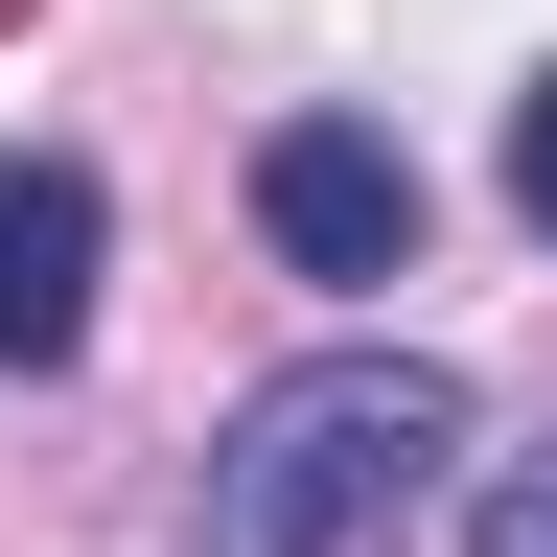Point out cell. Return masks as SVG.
<instances>
[{"instance_id": "3957f363", "label": "cell", "mask_w": 557, "mask_h": 557, "mask_svg": "<svg viewBox=\"0 0 557 557\" xmlns=\"http://www.w3.org/2000/svg\"><path fill=\"white\" fill-rule=\"evenodd\" d=\"M94 278H116V186L70 139H0V372H70L94 348Z\"/></svg>"}, {"instance_id": "6da1fadb", "label": "cell", "mask_w": 557, "mask_h": 557, "mask_svg": "<svg viewBox=\"0 0 557 557\" xmlns=\"http://www.w3.org/2000/svg\"><path fill=\"white\" fill-rule=\"evenodd\" d=\"M465 465V395L442 348H302L209 418V487H186V557H372L418 487Z\"/></svg>"}, {"instance_id": "5b68a950", "label": "cell", "mask_w": 557, "mask_h": 557, "mask_svg": "<svg viewBox=\"0 0 557 557\" xmlns=\"http://www.w3.org/2000/svg\"><path fill=\"white\" fill-rule=\"evenodd\" d=\"M511 209H534V233H557V70H534V94H511Z\"/></svg>"}, {"instance_id": "277c9868", "label": "cell", "mask_w": 557, "mask_h": 557, "mask_svg": "<svg viewBox=\"0 0 557 557\" xmlns=\"http://www.w3.org/2000/svg\"><path fill=\"white\" fill-rule=\"evenodd\" d=\"M465 557H557V442H534V465H487V487H465Z\"/></svg>"}, {"instance_id": "7a4b0ae2", "label": "cell", "mask_w": 557, "mask_h": 557, "mask_svg": "<svg viewBox=\"0 0 557 557\" xmlns=\"http://www.w3.org/2000/svg\"><path fill=\"white\" fill-rule=\"evenodd\" d=\"M256 233H278V278H325V302L418 278V139L395 116H278L256 139Z\"/></svg>"}]
</instances>
